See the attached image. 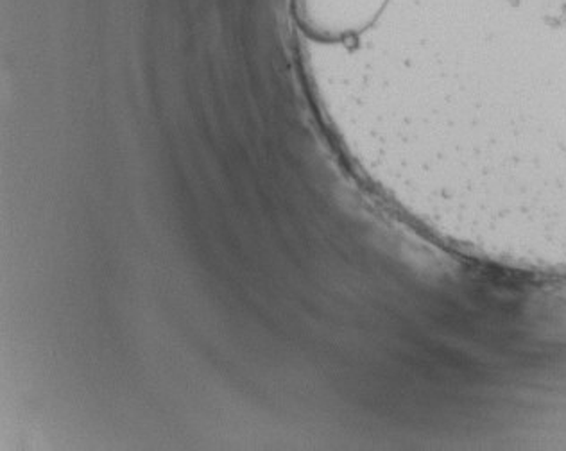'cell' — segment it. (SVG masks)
Masks as SVG:
<instances>
[{
    "label": "cell",
    "instance_id": "cell-1",
    "mask_svg": "<svg viewBox=\"0 0 566 451\" xmlns=\"http://www.w3.org/2000/svg\"><path fill=\"white\" fill-rule=\"evenodd\" d=\"M484 13L461 112L513 178L566 212V0H484Z\"/></svg>",
    "mask_w": 566,
    "mask_h": 451
}]
</instances>
